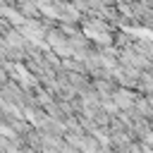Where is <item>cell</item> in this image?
Masks as SVG:
<instances>
[{
	"label": "cell",
	"instance_id": "obj_1",
	"mask_svg": "<svg viewBox=\"0 0 153 153\" xmlns=\"http://www.w3.org/2000/svg\"><path fill=\"white\" fill-rule=\"evenodd\" d=\"M84 33H86V38H91V41H96V43H103V45H108V43H110V36H108L100 26L86 24V26H84Z\"/></svg>",
	"mask_w": 153,
	"mask_h": 153
},
{
	"label": "cell",
	"instance_id": "obj_2",
	"mask_svg": "<svg viewBox=\"0 0 153 153\" xmlns=\"http://www.w3.org/2000/svg\"><path fill=\"white\" fill-rule=\"evenodd\" d=\"M48 43L53 45V50H57V55H62V57H67L69 53H72V48L57 36V33H48Z\"/></svg>",
	"mask_w": 153,
	"mask_h": 153
},
{
	"label": "cell",
	"instance_id": "obj_3",
	"mask_svg": "<svg viewBox=\"0 0 153 153\" xmlns=\"http://www.w3.org/2000/svg\"><path fill=\"white\" fill-rule=\"evenodd\" d=\"M134 103V98L129 96V91H117L115 93V105H120V108H129Z\"/></svg>",
	"mask_w": 153,
	"mask_h": 153
},
{
	"label": "cell",
	"instance_id": "obj_4",
	"mask_svg": "<svg viewBox=\"0 0 153 153\" xmlns=\"http://www.w3.org/2000/svg\"><path fill=\"white\" fill-rule=\"evenodd\" d=\"M124 31L131 33V36H139V38H143V41H153V31H151V29H139V26L134 29V26H127Z\"/></svg>",
	"mask_w": 153,
	"mask_h": 153
},
{
	"label": "cell",
	"instance_id": "obj_5",
	"mask_svg": "<svg viewBox=\"0 0 153 153\" xmlns=\"http://www.w3.org/2000/svg\"><path fill=\"white\" fill-rule=\"evenodd\" d=\"M14 74H17V79H22V84H26V86H31L33 84V79H31V74L22 67V65H14Z\"/></svg>",
	"mask_w": 153,
	"mask_h": 153
}]
</instances>
